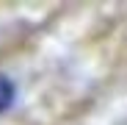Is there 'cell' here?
I'll return each instance as SVG.
<instances>
[{"label": "cell", "mask_w": 127, "mask_h": 125, "mask_svg": "<svg viewBox=\"0 0 127 125\" xmlns=\"http://www.w3.org/2000/svg\"><path fill=\"white\" fill-rule=\"evenodd\" d=\"M17 100V86L11 83V78L0 75V111H8Z\"/></svg>", "instance_id": "obj_1"}]
</instances>
